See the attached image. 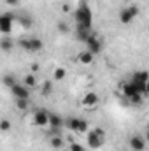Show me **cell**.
<instances>
[{
    "instance_id": "1",
    "label": "cell",
    "mask_w": 149,
    "mask_h": 151,
    "mask_svg": "<svg viewBox=\"0 0 149 151\" xmlns=\"http://www.w3.org/2000/svg\"><path fill=\"white\" fill-rule=\"evenodd\" d=\"M74 19H75V25H84V27L91 28V23H93L91 9H90L86 4H81V5L74 11Z\"/></svg>"
},
{
    "instance_id": "2",
    "label": "cell",
    "mask_w": 149,
    "mask_h": 151,
    "mask_svg": "<svg viewBox=\"0 0 149 151\" xmlns=\"http://www.w3.org/2000/svg\"><path fill=\"white\" fill-rule=\"evenodd\" d=\"M25 51H30V53H37V51H42L44 49V42L39 37H30V39H23L18 42Z\"/></svg>"
},
{
    "instance_id": "3",
    "label": "cell",
    "mask_w": 149,
    "mask_h": 151,
    "mask_svg": "<svg viewBox=\"0 0 149 151\" xmlns=\"http://www.w3.org/2000/svg\"><path fill=\"white\" fill-rule=\"evenodd\" d=\"M14 14H11V12H5V14H2L0 16V32L4 34V35H9L11 32H12V25H14Z\"/></svg>"
},
{
    "instance_id": "4",
    "label": "cell",
    "mask_w": 149,
    "mask_h": 151,
    "mask_svg": "<svg viewBox=\"0 0 149 151\" xmlns=\"http://www.w3.org/2000/svg\"><path fill=\"white\" fill-rule=\"evenodd\" d=\"M86 142H88V146H90L91 150H98V148L104 146L105 137H100V135L95 132V128H93V130H90V132L86 134Z\"/></svg>"
},
{
    "instance_id": "5",
    "label": "cell",
    "mask_w": 149,
    "mask_h": 151,
    "mask_svg": "<svg viewBox=\"0 0 149 151\" xmlns=\"http://www.w3.org/2000/svg\"><path fill=\"white\" fill-rule=\"evenodd\" d=\"M86 47H88V51H91L93 55L102 53L104 44H102V40H100V37H98V34H91V35H90L88 42H86Z\"/></svg>"
},
{
    "instance_id": "6",
    "label": "cell",
    "mask_w": 149,
    "mask_h": 151,
    "mask_svg": "<svg viewBox=\"0 0 149 151\" xmlns=\"http://www.w3.org/2000/svg\"><path fill=\"white\" fill-rule=\"evenodd\" d=\"M11 91H12L14 99H30V95H32V90L27 84H21V83H16L11 88Z\"/></svg>"
},
{
    "instance_id": "7",
    "label": "cell",
    "mask_w": 149,
    "mask_h": 151,
    "mask_svg": "<svg viewBox=\"0 0 149 151\" xmlns=\"http://www.w3.org/2000/svg\"><path fill=\"white\" fill-rule=\"evenodd\" d=\"M128 144H130V150H132V151H144L148 142H146V137H144V135L135 134V135H132V137H130Z\"/></svg>"
},
{
    "instance_id": "8",
    "label": "cell",
    "mask_w": 149,
    "mask_h": 151,
    "mask_svg": "<svg viewBox=\"0 0 149 151\" xmlns=\"http://www.w3.org/2000/svg\"><path fill=\"white\" fill-rule=\"evenodd\" d=\"M49 116H51V113H47L46 109H37L34 113V123L40 128H44L49 125Z\"/></svg>"
},
{
    "instance_id": "9",
    "label": "cell",
    "mask_w": 149,
    "mask_h": 151,
    "mask_svg": "<svg viewBox=\"0 0 149 151\" xmlns=\"http://www.w3.org/2000/svg\"><path fill=\"white\" fill-rule=\"evenodd\" d=\"M91 34H93L91 28H88V27H84V25H75V37H77V40H81V42L86 44Z\"/></svg>"
},
{
    "instance_id": "10",
    "label": "cell",
    "mask_w": 149,
    "mask_h": 151,
    "mask_svg": "<svg viewBox=\"0 0 149 151\" xmlns=\"http://www.w3.org/2000/svg\"><path fill=\"white\" fill-rule=\"evenodd\" d=\"M98 100H100V97L95 93V91H88L84 97H82V100H81V104L84 106V107H95L97 104H98Z\"/></svg>"
},
{
    "instance_id": "11",
    "label": "cell",
    "mask_w": 149,
    "mask_h": 151,
    "mask_svg": "<svg viewBox=\"0 0 149 151\" xmlns=\"http://www.w3.org/2000/svg\"><path fill=\"white\" fill-rule=\"evenodd\" d=\"M93 58H95V55H93L91 51H88V49H84V51H81V53L77 55V62H79L81 65H91V63H93Z\"/></svg>"
},
{
    "instance_id": "12",
    "label": "cell",
    "mask_w": 149,
    "mask_h": 151,
    "mask_svg": "<svg viewBox=\"0 0 149 151\" xmlns=\"http://www.w3.org/2000/svg\"><path fill=\"white\" fill-rule=\"evenodd\" d=\"M121 91H123V95L126 97V99H132L133 95H137V88H135V84L130 81V83H125L123 86H121Z\"/></svg>"
},
{
    "instance_id": "13",
    "label": "cell",
    "mask_w": 149,
    "mask_h": 151,
    "mask_svg": "<svg viewBox=\"0 0 149 151\" xmlns=\"http://www.w3.org/2000/svg\"><path fill=\"white\" fill-rule=\"evenodd\" d=\"M133 19H135V18L132 16V12L128 11V7L121 9V12H119V21H121L123 25H130V23H132Z\"/></svg>"
},
{
    "instance_id": "14",
    "label": "cell",
    "mask_w": 149,
    "mask_h": 151,
    "mask_svg": "<svg viewBox=\"0 0 149 151\" xmlns=\"http://www.w3.org/2000/svg\"><path fill=\"white\" fill-rule=\"evenodd\" d=\"M79 123H81V118H75V116H70L69 119H65V127L70 132H77L79 130Z\"/></svg>"
},
{
    "instance_id": "15",
    "label": "cell",
    "mask_w": 149,
    "mask_h": 151,
    "mask_svg": "<svg viewBox=\"0 0 149 151\" xmlns=\"http://www.w3.org/2000/svg\"><path fill=\"white\" fill-rule=\"evenodd\" d=\"M49 144H51V148H54V150H62V148L65 146V141H63V137L58 134V135H53V137L49 139Z\"/></svg>"
},
{
    "instance_id": "16",
    "label": "cell",
    "mask_w": 149,
    "mask_h": 151,
    "mask_svg": "<svg viewBox=\"0 0 149 151\" xmlns=\"http://www.w3.org/2000/svg\"><path fill=\"white\" fill-rule=\"evenodd\" d=\"M0 47H2V51H4V53H9V51L14 47V42L7 37V35H4L2 40H0Z\"/></svg>"
},
{
    "instance_id": "17",
    "label": "cell",
    "mask_w": 149,
    "mask_h": 151,
    "mask_svg": "<svg viewBox=\"0 0 149 151\" xmlns=\"http://www.w3.org/2000/svg\"><path fill=\"white\" fill-rule=\"evenodd\" d=\"M23 84H27L30 90H34V88H37V77H35V74H27L25 76V79H23Z\"/></svg>"
},
{
    "instance_id": "18",
    "label": "cell",
    "mask_w": 149,
    "mask_h": 151,
    "mask_svg": "<svg viewBox=\"0 0 149 151\" xmlns=\"http://www.w3.org/2000/svg\"><path fill=\"white\" fill-rule=\"evenodd\" d=\"M132 81H139V83H148V81H149V72H148V70H139V72H135V74H133Z\"/></svg>"
},
{
    "instance_id": "19",
    "label": "cell",
    "mask_w": 149,
    "mask_h": 151,
    "mask_svg": "<svg viewBox=\"0 0 149 151\" xmlns=\"http://www.w3.org/2000/svg\"><path fill=\"white\" fill-rule=\"evenodd\" d=\"M16 109H19V111H27L28 109V106H30V99H16Z\"/></svg>"
},
{
    "instance_id": "20",
    "label": "cell",
    "mask_w": 149,
    "mask_h": 151,
    "mask_svg": "<svg viewBox=\"0 0 149 151\" xmlns=\"http://www.w3.org/2000/svg\"><path fill=\"white\" fill-rule=\"evenodd\" d=\"M65 76H67V70H65L63 67H56V69L53 70V79H56V81H63Z\"/></svg>"
},
{
    "instance_id": "21",
    "label": "cell",
    "mask_w": 149,
    "mask_h": 151,
    "mask_svg": "<svg viewBox=\"0 0 149 151\" xmlns=\"http://www.w3.org/2000/svg\"><path fill=\"white\" fill-rule=\"evenodd\" d=\"M51 91H53V83L51 81H44L40 84V93L46 97V95H51Z\"/></svg>"
},
{
    "instance_id": "22",
    "label": "cell",
    "mask_w": 149,
    "mask_h": 151,
    "mask_svg": "<svg viewBox=\"0 0 149 151\" xmlns=\"http://www.w3.org/2000/svg\"><path fill=\"white\" fill-rule=\"evenodd\" d=\"M56 30H58L60 34H63V35L70 32V28H69V25H67L65 21H62V19H60V21H56Z\"/></svg>"
},
{
    "instance_id": "23",
    "label": "cell",
    "mask_w": 149,
    "mask_h": 151,
    "mask_svg": "<svg viewBox=\"0 0 149 151\" xmlns=\"http://www.w3.org/2000/svg\"><path fill=\"white\" fill-rule=\"evenodd\" d=\"M16 83H18V81H16V77H14L12 74H5L4 76V84H5L7 88H12Z\"/></svg>"
},
{
    "instance_id": "24",
    "label": "cell",
    "mask_w": 149,
    "mask_h": 151,
    "mask_svg": "<svg viewBox=\"0 0 149 151\" xmlns=\"http://www.w3.org/2000/svg\"><path fill=\"white\" fill-rule=\"evenodd\" d=\"M88 132H90V125H88V121H86V119H81L77 134H88Z\"/></svg>"
},
{
    "instance_id": "25",
    "label": "cell",
    "mask_w": 149,
    "mask_h": 151,
    "mask_svg": "<svg viewBox=\"0 0 149 151\" xmlns=\"http://www.w3.org/2000/svg\"><path fill=\"white\" fill-rule=\"evenodd\" d=\"M128 11L132 12L133 18H137V16L140 14V5H137V4H130V5H128Z\"/></svg>"
},
{
    "instance_id": "26",
    "label": "cell",
    "mask_w": 149,
    "mask_h": 151,
    "mask_svg": "<svg viewBox=\"0 0 149 151\" xmlns=\"http://www.w3.org/2000/svg\"><path fill=\"white\" fill-rule=\"evenodd\" d=\"M9 130H11V121L4 118V119L0 121V132H4V134H7Z\"/></svg>"
},
{
    "instance_id": "27",
    "label": "cell",
    "mask_w": 149,
    "mask_h": 151,
    "mask_svg": "<svg viewBox=\"0 0 149 151\" xmlns=\"http://www.w3.org/2000/svg\"><path fill=\"white\" fill-rule=\"evenodd\" d=\"M133 84H135V88H137V93H142V95H146V83H139V81H132Z\"/></svg>"
},
{
    "instance_id": "28",
    "label": "cell",
    "mask_w": 149,
    "mask_h": 151,
    "mask_svg": "<svg viewBox=\"0 0 149 151\" xmlns=\"http://www.w3.org/2000/svg\"><path fill=\"white\" fill-rule=\"evenodd\" d=\"M128 100H130L133 106H140V104H142V93H137V95H133V97L128 99Z\"/></svg>"
},
{
    "instance_id": "29",
    "label": "cell",
    "mask_w": 149,
    "mask_h": 151,
    "mask_svg": "<svg viewBox=\"0 0 149 151\" xmlns=\"http://www.w3.org/2000/svg\"><path fill=\"white\" fill-rule=\"evenodd\" d=\"M70 151H84V146L79 142H70Z\"/></svg>"
},
{
    "instance_id": "30",
    "label": "cell",
    "mask_w": 149,
    "mask_h": 151,
    "mask_svg": "<svg viewBox=\"0 0 149 151\" xmlns=\"http://www.w3.org/2000/svg\"><path fill=\"white\" fill-rule=\"evenodd\" d=\"M19 21L23 23V27H25V28H27V27H32V19H30V18H27V16H25L23 19H19Z\"/></svg>"
},
{
    "instance_id": "31",
    "label": "cell",
    "mask_w": 149,
    "mask_h": 151,
    "mask_svg": "<svg viewBox=\"0 0 149 151\" xmlns=\"http://www.w3.org/2000/svg\"><path fill=\"white\" fill-rule=\"evenodd\" d=\"M95 132H97V134H98L100 137H105V130H104V128H100V127H97V128H95Z\"/></svg>"
},
{
    "instance_id": "32",
    "label": "cell",
    "mask_w": 149,
    "mask_h": 151,
    "mask_svg": "<svg viewBox=\"0 0 149 151\" xmlns=\"http://www.w3.org/2000/svg\"><path fill=\"white\" fill-rule=\"evenodd\" d=\"M5 4H7V5H18L19 0H5Z\"/></svg>"
},
{
    "instance_id": "33",
    "label": "cell",
    "mask_w": 149,
    "mask_h": 151,
    "mask_svg": "<svg viewBox=\"0 0 149 151\" xmlns=\"http://www.w3.org/2000/svg\"><path fill=\"white\" fill-rule=\"evenodd\" d=\"M62 9H63V12H70V5H69V4H63Z\"/></svg>"
},
{
    "instance_id": "34",
    "label": "cell",
    "mask_w": 149,
    "mask_h": 151,
    "mask_svg": "<svg viewBox=\"0 0 149 151\" xmlns=\"http://www.w3.org/2000/svg\"><path fill=\"white\" fill-rule=\"evenodd\" d=\"M144 137H146V142H148V144H149V128H148V130H146V135H144Z\"/></svg>"
},
{
    "instance_id": "35",
    "label": "cell",
    "mask_w": 149,
    "mask_h": 151,
    "mask_svg": "<svg viewBox=\"0 0 149 151\" xmlns=\"http://www.w3.org/2000/svg\"><path fill=\"white\" fill-rule=\"evenodd\" d=\"M146 95H149V81L146 83Z\"/></svg>"
}]
</instances>
